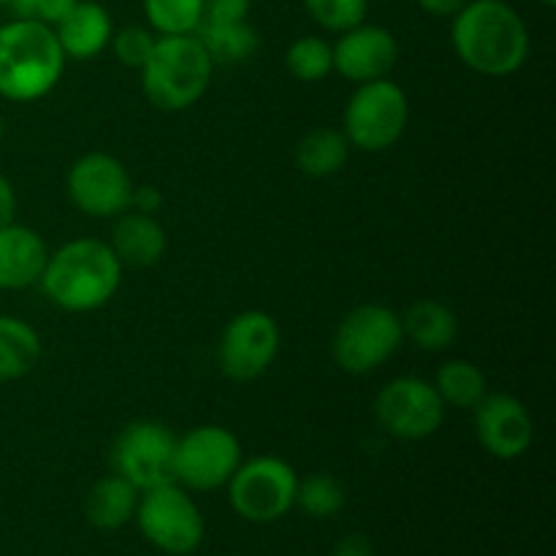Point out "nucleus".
Masks as SVG:
<instances>
[{
    "mask_svg": "<svg viewBox=\"0 0 556 556\" xmlns=\"http://www.w3.org/2000/svg\"><path fill=\"white\" fill-rule=\"evenodd\" d=\"M462 63L483 76H510L530 58L525 20L505 0H470L451 27Z\"/></svg>",
    "mask_w": 556,
    "mask_h": 556,
    "instance_id": "nucleus-1",
    "label": "nucleus"
},
{
    "mask_svg": "<svg viewBox=\"0 0 556 556\" xmlns=\"http://www.w3.org/2000/svg\"><path fill=\"white\" fill-rule=\"evenodd\" d=\"M123 282V264L109 242L74 239L49 253L41 288L65 313H92L112 302Z\"/></svg>",
    "mask_w": 556,
    "mask_h": 556,
    "instance_id": "nucleus-2",
    "label": "nucleus"
},
{
    "mask_svg": "<svg viewBox=\"0 0 556 556\" xmlns=\"http://www.w3.org/2000/svg\"><path fill=\"white\" fill-rule=\"evenodd\" d=\"M54 27L14 20L0 27V98L30 103L49 96L65 71Z\"/></svg>",
    "mask_w": 556,
    "mask_h": 556,
    "instance_id": "nucleus-3",
    "label": "nucleus"
},
{
    "mask_svg": "<svg viewBox=\"0 0 556 556\" xmlns=\"http://www.w3.org/2000/svg\"><path fill=\"white\" fill-rule=\"evenodd\" d=\"M215 63L193 36H161L141 68V87L152 106L182 112L210 90Z\"/></svg>",
    "mask_w": 556,
    "mask_h": 556,
    "instance_id": "nucleus-4",
    "label": "nucleus"
},
{
    "mask_svg": "<svg viewBox=\"0 0 556 556\" xmlns=\"http://www.w3.org/2000/svg\"><path fill=\"white\" fill-rule=\"evenodd\" d=\"M410 117V103L405 90L389 76L364 81L356 87L345 106L342 134L364 152H383L402 139Z\"/></svg>",
    "mask_w": 556,
    "mask_h": 556,
    "instance_id": "nucleus-5",
    "label": "nucleus"
},
{
    "mask_svg": "<svg viewBox=\"0 0 556 556\" xmlns=\"http://www.w3.org/2000/svg\"><path fill=\"white\" fill-rule=\"evenodd\" d=\"M405 331L402 318L383 304H362L342 318L331 353L340 369L351 375L375 372L400 351Z\"/></svg>",
    "mask_w": 556,
    "mask_h": 556,
    "instance_id": "nucleus-6",
    "label": "nucleus"
},
{
    "mask_svg": "<svg viewBox=\"0 0 556 556\" xmlns=\"http://www.w3.org/2000/svg\"><path fill=\"white\" fill-rule=\"evenodd\" d=\"M226 486L231 508L244 521L269 525L296 505L299 478L288 462L277 456H258L242 462Z\"/></svg>",
    "mask_w": 556,
    "mask_h": 556,
    "instance_id": "nucleus-7",
    "label": "nucleus"
},
{
    "mask_svg": "<svg viewBox=\"0 0 556 556\" xmlns=\"http://www.w3.org/2000/svg\"><path fill=\"white\" fill-rule=\"evenodd\" d=\"M134 519L152 546L172 556L193 554L204 541V516L179 483L144 492Z\"/></svg>",
    "mask_w": 556,
    "mask_h": 556,
    "instance_id": "nucleus-8",
    "label": "nucleus"
},
{
    "mask_svg": "<svg viewBox=\"0 0 556 556\" xmlns=\"http://www.w3.org/2000/svg\"><path fill=\"white\" fill-rule=\"evenodd\" d=\"M242 465V445L226 427H195L177 438L174 448V481L193 492H215L226 486Z\"/></svg>",
    "mask_w": 556,
    "mask_h": 556,
    "instance_id": "nucleus-9",
    "label": "nucleus"
},
{
    "mask_svg": "<svg viewBox=\"0 0 556 556\" xmlns=\"http://www.w3.org/2000/svg\"><path fill=\"white\" fill-rule=\"evenodd\" d=\"M174 448L177 438L157 421H134L117 434L112 445V467L139 492L174 481Z\"/></svg>",
    "mask_w": 556,
    "mask_h": 556,
    "instance_id": "nucleus-10",
    "label": "nucleus"
},
{
    "mask_svg": "<svg viewBox=\"0 0 556 556\" xmlns=\"http://www.w3.org/2000/svg\"><path fill=\"white\" fill-rule=\"evenodd\" d=\"M280 353V326L264 309H244L223 329L217 364L237 383L261 378Z\"/></svg>",
    "mask_w": 556,
    "mask_h": 556,
    "instance_id": "nucleus-11",
    "label": "nucleus"
},
{
    "mask_svg": "<svg viewBox=\"0 0 556 556\" xmlns=\"http://www.w3.org/2000/svg\"><path fill=\"white\" fill-rule=\"evenodd\" d=\"M375 416L389 434L400 440L432 438L445 418V405L429 380L405 375L391 380L375 400Z\"/></svg>",
    "mask_w": 556,
    "mask_h": 556,
    "instance_id": "nucleus-12",
    "label": "nucleus"
},
{
    "mask_svg": "<svg viewBox=\"0 0 556 556\" xmlns=\"http://www.w3.org/2000/svg\"><path fill=\"white\" fill-rule=\"evenodd\" d=\"M68 199L79 212L90 217H119L130 210L134 179L123 161L109 152H87L71 166Z\"/></svg>",
    "mask_w": 556,
    "mask_h": 556,
    "instance_id": "nucleus-13",
    "label": "nucleus"
},
{
    "mask_svg": "<svg viewBox=\"0 0 556 556\" xmlns=\"http://www.w3.org/2000/svg\"><path fill=\"white\" fill-rule=\"evenodd\" d=\"M478 443L494 459H519L535 443V421L521 400L510 394H486L476 407Z\"/></svg>",
    "mask_w": 556,
    "mask_h": 556,
    "instance_id": "nucleus-14",
    "label": "nucleus"
},
{
    "mask_svg": "<svg viewBox=\"0 0 556 556\" xmlns=\"http://www.w3.org/2000/svg\"><path fill=\"white\" fill-rule=\"evenodd\" d=\"M331 54H334L337 74L345 76L348 81L364 85V81L383 79L391 74L400 58V47L391 30L362 22L340 33V41L331 47Z\"/></svg>",
    "mask_w": 556,
    "mask_h": 556,
    "instance_id": "nucleus-15",
    "label": "nucleus"
},
{
    "mask_svg": "<svg viewBox=\"0 0 556 556\" xmlns=\"http://www.w3.org/2000/svg\"><path fill=\"white\" fill-rule=\"evenodd\" d=\"M49 250L41 233L9 223L0 228V291H25L41 282Z\"/></svg>",
    "mask_w": 556,
    "mask_h": 556,
    "instance_id": "nucleus-16",
    "label": "nucleus"
},
{
    "mask_svg": "<svg viewBox=\"0 0 556 556\" xmlns=\"http://www.w3.org/2000/svg\"><path fill=\"white\" fill-rule=\"evenodd\" d=\"M112 16L96 0H76L65 20L54 27L63 54L74 60H90L101 54L112 41Z\"/></svg>",
    "mask_w": 556,
    "mask_h": 556,
    "instance_id": "nucleus-17",
    "label": "nucleus"
},
{
    "mask_svg": "<svg viewBox=\"0 0 556 556\" xmlns=\"http://www.w3.org/2000/svg\"><path fill=\"white\" fill-rule=\"evenodd\" d=\"M109 248L114 250V255H117V261L123 266H136V269L152 266L166 255V228L155 220V215L128 210L114 223Z\"/></svg>",
    "mask_w": 556,
    "mask_h": 556,
    "instance_id": "nucleus-18",
    "label": "nucleus"
},
{
    "mask_svg": "<svg viewBox=\"0 0 556 556\" xmlns=\"http://www.w3.org/2000/svg\"><path fill=\"white\" fill-rule=\"evenodd\" d=\"M141 492L128 483L125 478H119L117 472L114 476L101 478V481L92 483V489L87 492L85 500V514L87 521H90L96 530H119L123 525H128L136 516V508H139Z\"/></svg>",
    "mask_w": 556,
    "mask_h": 556,
    "instance_id": "nucleus-19",
    "label": "nucleus"
},
{
    "mask_svg": "<svg viewBox=\"0 0 556 556\" xmlns=\"http://www.w3.org/2000/svg\"><path fill=\"white\" fill-rule=\"evenodd\" d=\"M402 331L416 348L438 353L454 345L456 334H459V320L448 304L438 302V299H418L416 304L407 307L405 318H402Z\"/></svg>",
    "mask_w": 556,
    "mask_h": 556,
    "instance_id": "nucleus-20",
    "label": "nucleus"
},
{
    "mask_svg": "<svg viewBox=\"0 0 556 556\" xmlns=\"http://www.w3.org/2000/svg\"><path fill=\"white\" fill-rule=\"evenodd\" d=\"M41 362V337L14 315H0V383L25 378Z\"/></svg>",
    "mask_w": 556,
    "mask_h": 556,
    "instance_id": "nucleus-21",
    "label": "nucleus"
},
{
    "mask_svg": "<svg viewBox=\"0 0 556 556\" xmlns=\"http://www.w3.org/2000/svg\"><path fill=\"white\" fill-rule=\"evenodd\" d=\"M195 38L215 65L248 63L261 47V38L248 20L242 22H201Z\"/></svg>",
    "mask_w": 556,
    "mask_h": 556,
    "instance_id": "nucleus-22",
    "label": "nucleus"
},
{
    "mask_svg": "<svg viewBox=\"0 0 556 556\" xmlns=\"http://www.w3.org/2000/svg\"><path fill=\"white\" fill-rule=\"evenodd\" d=\"M351 141L337 128H315L299 141L296 147V166L307 177L324 179L331 174L342 172L351 157Z\"/></svg>",
    "mask_w": 556,
    "mask_h": 556,
    "instance_id": "nucleus-23",
    "label": "nucleus"
},
{
    "mask_svg": "<svg viewBox=\"0 0 556 556\" xmlns=\"http://www.w3.org/2000/svg\"><path fill=\"white\" fill-rule=\"evenodd\" d=\"M434 389H438L440 400L445 407H459V410H472L483 396L489 394L486 375L478 364L465 362V358H454V362L443 364L434 378Z\"/></svg>",
    "mask_w": 556,
    "mask_h": 556,
    "instance_id": "nucleus-24",
    "label": "nucleus"
},
{
    "mask_svg": "<svg viewBox=\"0 0 556 556\" xmlns=\"http://www.w3.org/2000/svg\"><path fill=\"white\" fill-rule=\"evenodd\" d=\"M144 14L161 36H193L204 22V0H144Z\"/></svg>",
    "mask_w": 556,
    "mask_h": 556,
    "instance_id": "nucleus-25",
    "label": "nucleus"
},
{
    "mask_svg": "<svg viewBox=\"0 0 556 556\" xmlns=\"http://www.w3.org/2000/svg\"><path fill=\"white\" fill-rule=\"evenodd\" d=\"M288 74L299 81H320L334 71V54L331 43L318 36H302L288 47L286 52Z\"/></svg>",
    "mask_w": 556,
    "mask_h": 556,
    "instance_id": "nucleus-26",
    "label": "nucleus"
},
{
    "mask_svg": "<svg viewBox=\"0 0 556 556\" xmlns=\"http://www.w3.org/2000/svg\"><path fill=\"white\" fill-rule=\"evenodd\" d=\"M296 505L313 519H331L345 505V492H342V483L334 476L315 472V476L299 481Z\"/></svg>",
    "mask_w": 556,
    "mask_h": 556,
    "instance_id": "nucleus-27",
    "label": "nucleus"
},
{
    "mask_svg": "<svg viewBox=\"0 0 556 556\" xmlns=\"http://www.w3.org/2000/svg\"><path fill=\"white\" fill-rule=\"evenodd\" d=\"M304 9L324 30L345 33L364 22L367 0H304Z\"/></svg>",
    "mask_w": 556,
    "mask_h": 556,
    "instance_id": "nucleus-28",
    "label": "nucleus"
},
{
    "mask_svg": "<svg viewBox=\"0 0 556 556\" xmlns=\"http://www.w3.org/2000/svg\"><path fill=\"white\" fill-rule=\"evenodd\" d=\"M157 38L152 36L147 27L141 25H125L123 30L112 33V41L109 47L114 49V58L119 60L128 68H144V63L150 60L152 49H155Z\"/></svg>",
    "mask_w": 556,
    "mask_h": 556,
    "instance_id": "nucleus-29",
    "label": "nucleus"
},
{
    "mask_svg": "<svg viewBox=\"0 0 556 556\" xmlns=\"http://www.w3.org/2000/svg\"><path fill=\"white\" fill-rule=\"evenodd\" d=\"M74 5L76 0H14L11 9H14L16 20H30L41 22L47 27H58Z\"/></svg>",
    "mask_w": 556,
    "mask_h": 556,
    "instance_id": "nucleus-30",
    "label": "nucleus"
},
{
    "mask_svg": "<svg viewBox=\"0 0 556 556\" xmlns=\"http://www.w3.org/2000/svg\"><path fill=\"white\" fill-rule=\"evenodd\" d=\"M253 0H204V22H242L248 20Z\"/></svg>",
    "mask_w": 556,
    "mask_h": 556,
    "instance_id": "nucleus-31",
    "label": "nucleus"
},
{
    "mask_svg": "<svg viewBox=\"0 0 556 556\" xmlns=\"http://www.w3.org/2000/svg\"><path fill=\"white\" fill-rule=\"evenodd\" d=\"M163 206V195L155 185H134V193H130V210L144 212V215H155Z\"/></svg>",
    "mask_w": 556,
    "mask_h": 556,
    "instance_id": "nucleus-32",
    "label": "nucleus"
},
{
    "mask_svg": "<svg viewBox=\"0 0 556 556\" xmlns=\"http://www.w3.org/2000/svg\"><path fill=\"white\" fill-rule=\"evenodd\" d=\"M331 556H375V548L367 535L353 532V535H345L340 543H337Z\"/></svg>",
    "mask_w": 556,
    "mask_h": 556,
    "instance_id": "nucleus-33",
    "label": "nucleus"
},
{
    "mask_svg": "<svg viewBox=\"0 0 556 556\" xmlns=\"http://www.w3.org/2000/svg\"><path fill=\"white\" fill-rule=\"evenodd\" d=\"M16 215V193H14V185L0 174V228L14 223Z\"/></svg>",
    "mask_w": 556,
    "mask_h": 556,
    "instance_id": "nucleus-34",
    "label": "nucleus"
},
{
    "mask_svg": "<svg viewBox=\"0 0 556 556\" xmlns=\"http://www.w3.org/2000/svg\"><path fill=\"white\" fill-rule=\"evenodd\" d=\"M418 5H421L424 11H427V14H432V16H451V20H454L456 14H459L462 9H465L467 3H470V0H416Z\"/></svg>",
    "mask_w": 556,
    "mask_h": 556,
    "instance_id": "nucleus-35",
    "label": "nucleus"
},
{
    "mask_svg": "<svg viewBox=\"0 0 556 556\" xmlns=\"http://www.w3.org/2000/svg\"><path fill=\"white\" fill-rule=\"evenodd\" d=\"M541 3H543V5H554L556 0H541Z\"/></svg>",
    "mask_w": 556,
    "mask_h": 556,
    "instance_id": "nucleus-36",
    "label": "nucleus"
},
{
    "mask_svg": "<svg viewBox=\"0 0 556 556\" xmlns=\"http://www.w3.org/2000/svg\"><path fill=\"white\" fill-rule=\"evenodd\" d=\"M14 3V0H0V5H11Z\"/></svg>",
    "mask_w": 556,
    "mask_h": 556,
    "instance_id": "nucleus-37",
    "label": "nucleus"
},
{
    "mask_svg": "<svg viewBox=\"0 0 556 556\" xmlns=\"http://www.w3.org/2000/svg\"><path fill=\"white\" fill-rule=\"evenodd\" d=\"M0 139H3V119H0Z\"/></svg>",
    "mask_w": 556,
    "mask_h": 556,
    "instance_id": "nucleus-38",
    "label": "nucleus"
}]
</instances>
